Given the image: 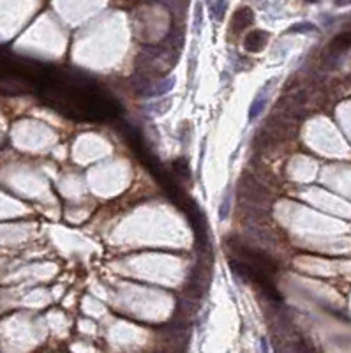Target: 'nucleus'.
<instances>
[{
	"instance_id": "obj_1",
	"label": "nucleus",
	"mask_w": 351,
	"mask_h": 353,
	"mask_svg": "<svg viewBox=\"0 0 351 353\" xmlns=\"http://www.w3.org/2000/svg\"><path fill=\"white\" fill-rule=\"evenodd\" d=\"M236 192H238L240 199H245V201H250L254 205L265 207V209H268L272 205L270 191L260 180H256L249 172H245L240 177Z\"/></svg>"
},
{
	"instance_id": "obj_2",
	"label": "nucleus",
	"mask_w": 351,
	"mask_h": 353,
	"mask_svg": "<svg viewBox=\"0 0 351 353\" xmlns=\"http://www.w3.org/2000/svg\"><path fill=\"white\" fill-rule=\"evenodd\" d=\"M173 87H175V78H166L163 81H154L143 97H159V95L168 94Z\"/></svg>"
},
{
	"instance_id": "obj_3",
	"label": "nucleus",
	"mask_w": 351,
	"mask_h": 353,
	"mask_svg": "<svg viewBox=\"0 0 351 353\" xmlns=\"http://www.w3.org/2000/svg\"><path fill=\"white\" fill-rule=\"evenodd\" d=\"M265 42H267V34H265V32H261V30H256V32H253V34L247 35L245 49H247V52H258V49L263 48Z\"/></svg>"
},
{
	"instance_id": "obj_4",
	"label": "nucleus",
	"mask_w": 351,
	"mask_h": 353,
	"mask_svg": "<svg viewBox=\"0 0 351 353\" xmlns=\"http://www.w3.org/2000/svg\"><path fill=\"white\" fill-rule=\"evenodd\" d=\"M254 20L253 13H250V9H247V7H243V9L236 11L235 16H233V28L236 30L238 28V32L242 30V28H245L247 25H250Z\"/></svg>"
},
{
	"instance_id": "obj_5",
	"label": "nucleus",
	"mask_w": 351,
	"mask_h": 353,
	"mask_svg": "<svg viewBox=\"0 0 351 353\" xmlns=\"http://www.w3.org/2000/svg\"><path fill=\"white\" fill-rule=\"evenodd\" d=\"M267 99H268V95H265V87H263V90H261L260 94L256 95V99H254L253 105H250L249 120H254L261 112H263V108L267 106Z\"/></svg>"
},
{
	"instance_id": "obj_6",
	"label": "nucleus",
	"mask_w": 351,
	"mask_h": 353,
	"mask_svg": "<svg viewBox=\"0 0 351 353\" xmlns=\"http://www.w3.org/2000/svg\"><path fill=\"white\" fill-rule=\"evenodd\" d=\"M171 106V99H163V101H157V103H152V105L145 106V112L148 115H154V117H161L166 113V110Z\"/></svg>"
},
{
	"instance_id": "obj_7",
	"label": "nucleus",
	"mask_w": 351,
	"mask_h": 353,
	"mask_svg": "<svg viewBox=\"0 0 351 353\" xmlns=\"http://www.w3.org/2000/svg\"><path fill=\"white\" fill-rule=\"evenodd\" d=\"M173 170L178 173V177L185 178V180H189V178H191L189 166H187V163H185L184 159H175V161H173Z\"/></svg>"
},
{
	"instance_id": "obj_8",
	"label": "nucleus",
	"mask_w": 351,
	"mask_h": 353,
	"mask_svg": "<svg viewBox=\"0 0 351 353\" xmlns=\"http://www.w3.org/2000/svg\"><path fill=\"white\" fill-rule=\"evenodd\" d=\"M230 203H231V192H230V187H228L226 194H224V199L221 203V209H219V219L224 221L230 214Z\"/></svg>"
},
{
	"instance_id": "obj_9",
	"label": "nucleus",
	"mask_w": 351,
	"mask_h": 353,
	"mask_svg": "<svg viewBox=\"0 0 351 353\" xmlns=\"http://www.w3.org/2000/svg\"><path fill=\"white\" fill-rule=\"evenodd\" d=\"M224 9H226V0H217V2L212 6V14L217 18V20H221V18H223Z\"/></svg>"
},
{
	"instance_id": "obj_10",
	"label": "nucleus",
	"mask_w": 351,
	"mask_h": 353,
	"mask_svg": "<svg viewBox=\"0 0 351 353\" xmlns=\"http://www.w3.org/2000/svg\"><path fill=\"white\" fill-rule=\"evenodd\" d=\"M289 30H291V32H307V30H314V25H311V23H300V25H296V27H291Z\"/></svg>"
},
{
	"instance_id": "obj_11",
	"label": "nucleus",
	"mask_w": 351,
	"mask_h": 353,
	"mask_svg": "<svg viewBox=\"0 0 351 353\" xmlns=\"http://www.w3.org/2000/svg\"><path fill=\"white\" fill-rule=\"evenodd\" d=\"M337 6H346V4H351V0H335Z\"/></svg>"
},
{
	"instance_id": "obj_12",
	"label": "nucleus",
	"mask_w": 351,
	"mask_h": 353,
	"mask_svg": "<svg viewBox=\"0 0 351 353\" xmlns=\"http://www.w3.org/2000/svg\"><path fill=\"white\" fill-rule=\"evenodd\" d=\"M261 346H263V353H268V350H267V339H261Z\"/></svg>"
},
{
	"instance_id": "obj_13",
	"label": "nucleus",
	"mask_w": 351,
	"mask_h": 353,
	"mask_svg": "<svg viewBox=\"0 0 351 353\" xmlns=\"http://www.w3.org/2000/svg\"><path fill=\"white\" fill-rule=\"evenodd\" d=\"M159 353H168V351H159Z\"/></svg>"
}]
</instances>
